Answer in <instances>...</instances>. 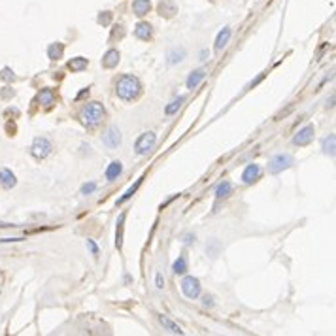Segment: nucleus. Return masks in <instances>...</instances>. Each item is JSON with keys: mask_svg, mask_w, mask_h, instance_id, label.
Segmentation results:
<instances>
[{"mask_svg": "<svg viewBox=\"0 0 336 336\" xmlns=\"http://www.w3.org/2000/svg\"><path fill=\"white\" fill-rule=\"evenodd\" d=\"M115 91H117V97L119 99L127 100V102H131V100L138 99L140 91H142V85H140L138 78L136 76H131V74H125L117 85H115Z\"/></svg>", "mask_w": 336, "mask_h": 336, "instance_id": "obj_1", "label": "nucleus"}, {"mask_svg": "<svg viewBox=\"0 0 336 336\" xmlns=\"http://www.w3.org/2000/svg\"><path fill=\"white\" fill-rule=\"evenodd\" d=\"M80 117H82L83 125H87V127H97V125L104 119V106H102L100 102H89V104L83 106Z\"/></svg>", "mask_w": 336, "mask_h": 336, "instance_id": "obj_2", "label": "nucleus"}, {"mask_svg": "<svg viewBox=\"0 0 336 336\" xmlns=\"http://www.w3.org/2000/svg\"><path fill=\"white\" fill-rule=\"evenodd\" d=\"M295 164V159L293 155H289V153H278V155H274L268 161V172L270 174H279L287 170V168H291Z\"/></svg>", "mask_w": 336, "mask_h": 336, "instance_id": "obj_3", "label": "nucleus"}, {"mask_svg": "<svg viewBox=\"0 0 336 336\" xmlns=\"http://www.w3.org/2000/svg\"><path fill=\"white\" fill-rule=\"evenodd\" d=\"M51 149H53V146H51L50 140L46 138V136H38V138H34L33 146H31V153H33L34 159L42 161V159L50 157Z\"/></svg>", "mask_w": 336, "mask_h": 336, "instance_id": "obj_4", "label": "nucleus"}, {"mask_svg": "<svg viewBox=\"0 0 336 336\" xmlns=\"http://www.w3.org/2000/svg\"><path fill=\"white\" fill-rule=\"evenodd\" d=\"M157 144V134L155 132H144L138 140H136V144H134V149H136V153L138 155H146L148 151L155 148Z\"/></svg>", "mask_w": 336, "mask_h": 336, "instance_id": "obj_5", "label": "nucleus"}, {"mask_svg": "<svg viewBox=\"0 0 336 336\" xmlns=\"http://www.w3.org/2000/svg\"><path fill=\"white\" fill-rule=\"evenodd\" d=\"M181 291L187 298H197L200 295V281L193 276H185L181 279Z\"/></svg>", "mask_w": 336, "mask_h": 336, "instance_id": "obj_6", "label": "nucleus"}, {"mask_svg": "<svg viewBox=\"0 0 336 336\" xmlns=\"http://www.w3.org/2000/svg\"><path fill=\"white\" fill-rule=\"evenodd\" d=\"M102 144L106 146L108 149H115L121 146V132L117 127H108L106 132L102 134Z\"/></svg>", "mask_w": 336, "mask_h": 336, "instance_id": "obj_7", "label": "nucleus"}, {"mask_svg": "<svg viewBox=\"0 0 336 336\" xmlns=\"http://www.w3.org/2000/svg\"><path fill=\"white\" fill-rule=\"evenodd\" d=\"M313 134H315L313 125H306L304 129H300V131H298L295 136H293V144H295V146H298V148L308 146L311 140H313Z\"/></svg>", "mask_w": 336, "mask_h": 336, "instance_id": "obj_8", "label": "nucleus"}, {"mask_svg": "<svg viewBox=\"0 0 336 336\" xmlns=\"http://www.w3.org/2000/svg\"><path fill=\"white\" fill-rule=\"evenodd\" d=\"M259 176H261V166H259V164H247L244 174H242V181H244L246 185H249V183L259 180Z\"/></svg>", "mask_w": 336, "mask_h": 336, "instance_id": "obj_9", "label": "nucleus"}, {"mask_svg": "<svg viewBox=\"0 0 336 336\" xmlns=\"http://www.w3.org/2000/svg\"><path fill=\"white\" fill-rule=\"evenodd\" d=\"M16 183H17V178L12 170H8V168H2V170H0V185H2V187L12 189V187H16Z\"/></svg>", "mask_w": 336, "mask_h": 336, "instance_id": "obj_10", "label": "nucleus"}, {"mask_svg": "<svg viewBox=\"0 0 336 336\" xmlns=\"http://www.w3.org/2000/svg\"><path fill=\"white\" fill-rule=\"evenodd\" d=\"M125 217H127V213H121L119 215V219H117V227H115V247L117 249H121L123 247V229H125Z\"/></svg>", "mask_w": 336, "mask_h": 336, "instance_id": "obj_11", "label": "nucleus"}, {"mask_svg": "<svg viewBox=\"0 0 336 336\" xmlns=\"http://www.w3.org/2000/svg\"><path fill=\"white\" fill-rule=\"evenodd\" d=\"M134 34H136V38H140V40L148 42L151 40L153 31H151V25H149V23H138L136 29H134Z\"/></svg>", "mask_w": 336, "mask_h": 336, "instance_id": "obj_12", "label": "nucleus"}, {"mask_svg": "<svg viewBox=\"0 0 336 336\" xmlns=\"http://www.w3.org/2000/svg\"><path fill=\"white\" fill-rule=\"evenodd\" d=\"M149 10H151V2H149V0H134V2H132V12L138 17L148 16Z\"/></svg>", "mask_w": 336, "mask_h": 336, "instance_id": "obj_13", "label": "nucleus"}, {"mask_svg": "<svg viewBox=\"0 0 336 336\" xmlns=\"http://www.w3.org/2000/svg\"><path fill=\"white\" fill-rule=\"evenodd\" d=\"M121 172H123V164L119 163V161H114V163H110V166L106 168V180L115 181L121 176Z\"/></svg>", "mask_w": 336, "mask_h": 336, "instance_id": "obj_14", "label": "nucleus"}, {"mask_svg": "<svg viewBox=\"0 0 336 336\" xmlns=\"http://www.w3.org/2000/svg\"><path fill=\"white\" fill-rule=\"evenodd\" d=\"M159 323L163 325L164 330H168V332H172V334H183V330L178 323H174L172 319H168L166 315H159Z\"/></svg>", "mask_w": 336, "mask_h": 336, "instance_id": "obj_15", "label": "nucleus"}, {"mask_svg": "<svg viewBox=\"0 0 336 336\" xmlns=\"http://www.w3.org/2000/svg\"><path fill=\"white\" fill-rule=\"evenodd\" d=\"M117 63H119V51L117 50H110L106 55L102 57V66H104V68H115Z\"/></svg>", "mask_w": 336, "mask_h": 336, "instance_id": "obj_16", "label": "nucleus"}, {"mask_svg": "<svg viewBox=\"0 0 336 336\" xmlns=\"http://www.w3.org/2000/svg\"><path fill=\"white\" fill-rule=\"evenodd\" d=\"M204 76H206L204 70H195V72H191L187 78V89H191V91L197 89L198 83L204 80Z\"/></svg>", "mask_w": 336, "mask_h": 336, "instance_id": "obj_17", "label": "nucleus"}, {"mask_svg": "<svg viewBox=\"0 0 336 336\" xmlns=\"http://www.w3.org/2000/svg\"><path fill=\"white\" fill-rule=\"evenodd\" d=\"M178 10H176V4H174V0H163L161 4H159V14L164 17H172Z\"/></svg>", "mask_w": 336, "mask_h": 336, "instance_id": "obj_18", "label": "nucleus"}, {"mask_svg": "<svg viewBox=\"0 0 336 336\" xmlns=\"http://www.w3.org/2000/svg\"><path fill=\"white\" fill-rule=\"evenodd\" d=\"M166 57H168V65H178L185 59V50L183 48H172Z\"/></svg>", "mask_w": 336, "mask_h": 336, "instance_id": "obj_19", "label": "nucleus"}, {"mask_svg": "<svg viewBox=\"0 0 336 336\" xmlns=\"http://www.w3.org/2000/svg\"><path fill=\"white\" fill-rule=\"evenodd\" d=\"M89 66V61L85 57H76L72 61H68V70H72V72H82Z\"/></svg>", "mask_w": 336, "mask_h": 336, "instance_id": "obj_20", "label": "nucleus"}, {"mask_svg": "<svg viewBox=\"0 0 336 336\" xmlns=\"http://www.w3.org/2000/svg\"><path fill=\"white\" fill-rule=\"evenodd\" d=\"M229 40H230V29L229 27H225L221 33L217 34V38H215V50L221 51L223 48L229 44Z\"/></svg>", "mask_w": 336, "mask_h": 336, "instance_id": "obj_21", "label": "nucleus"}, {"mask_svg": "<svg viewBox=\"0 0 336 336\" xmlns=\"http://www.w3.org/2000/svg\"><path fill=\"white\" fill-rule=\"evenodd\" d=\"M63 55H65V46L63 44H51L50 48H48V57L51 59V61H59V59H63Z\"/></svg>", "mask_w": 336, "mask_h": 336, "instance_id": "obj_22", "label": "nucleus"}, {"mask_svg": "<svg viewBox=\"0 0 336 336\" xmlns=\"http://www.w3.org/2000/svg\"><path fill=\"white\" fill-rule=\"evenodd\" d=\"M38 100H40V104H44L46 108H51L55 104V93L51 89H42V93L38 95Z\"/></svg>", "mask_w": 336, "mask_h": 336, "instance_id": "obj_23", "label": "nucleus"}, {"mask_svg": "<svg viewBox=\"0 0 336 336\" xmlns=\"http://www.w3.org/2000/svg\"><path fill=\"white\" fill-rule=\"evenodd\" d=\"M230 193H232V183L230 181H223L215 189V198H227Z\"/></svg>", "mask_w": 336, "mask_h": 336, "instance_id": "obj_24", "label": "nucleus"}, {"mask_svg": "<svg viewBox=\"0 0 336 336\" xmlns=\"http://www.w3.org/2000/svg\"><path fill=\"white\" fill-rule=\"evenodd\" d=\"M334 134H328V138L323 140V153L325 155H330V157H334Z\"/></svg>", "mask_w": 336, "mask_h": 336, "instance_id": "obj_25", "label": "nucleus"}, {"mask_svg": "<svg viewBox=\"0 0 336 336\" xmlns=\"http://www.w3.org/2000/svg\"><path fill=\"white\" fill-rule=\"evenodd\" d=\"M183 102H185V97H178V99L172 100L168 106L164 108V114H166V115H174L181 108V104H183Z\"/></svg>", "mask_w": 336, "mask_h": 336, "instance_id": "obj_26", "label": "nucleus"}, {"mask_svg": "<svg viewBox=\"0 0 336 336\" xmlns=\"http://www.w3.org/2000/svg\"><path fill=\"white\" fill-rule=\"evenodd\" d=\"M172 270H174V274H185V272H187V259H185L183 255H180V257L176 259Z\"/></svg>", "mask_w": 336, "mask_h": 336, "instance_id": "obj_27", "label": "nucleus"}, {"mask_svg": "<svg viewBox=\"0 0 336 336\" xmlns=\"http://www.w3.org/2000/svg\"><path fill=\"white\" fill-rule=\"evenodd\" d=\"M142 180H144V178H140L138 181H136V183H134V185H132L131 189H129V191H127V193H125L123 197L119 198V200H117V204H123V202H127V200H129V198L132 197V195H134V193H136V189L140 187V183H142Z\"/></svg>", "mask_w": 336, "mask_h": 336, "instance_id": "obj_28", "label": "nucleus"}, {"mask_svg": "<svg viewBox=\"0 0 336 336\" xmlns=\"http://www.w3.org/2000/svg\"><path fill=\"white\" fill-rule=\"evenodd\" d=\"M110 21H112V14H110V12H102V14L99 16V23H100V25L108 27V25H110Z\"/></svg>", "mask_w": 336, "mask_h": 336, "instance_id": "obj_29", "label": "nucleus"}, {"mask_svg": "<svg viewBox=\"0 0 336 336\" xmlns=\"http://www.w3.org/2000/svg\"><path fill=\"white\" fill-rule=\"evenodd\" d=\"M97 189V183H85L82 187V195H89V193H93Z\"/></svg>", "mask_w": 336, "mask_h": 336, "instance_id": "obj_30", "label": "nucleus"}, {"mask_svg": "<svg viewBox=\"0 0 336 336\" xmlns=\"http://www.w3.org/2000/svg\"><path fill=\"white\" fill-rule=\"evenodd\" d=\"M87 247H89L91 253L95 255V257H99V247H97V244H95L93 240H87Z\"/></svg>", "mask_w": 336, "mask_h": 336, "instance_id": "obj_31", "label": "nucleus"}, {"mask_svg": "<svg viewBox=\"0 0 336 336\" xmlns=\"http://www.w3.org/2000/svg\"><path fill=\"white\" fill-rule=\"evenodd\" d=\"M155 285H157V289H163V287H164V278H163V274H161V272H157Z\"/></svg>", "mask_w": 336, "mask_h": 336, "instance_id": "obj_32", "label": "nucleus"}, {"mask_svg": "<svg viewBox=\"0 0 336 336\" xmlns=\"http://www.w3.org/2000/svg\"><path fill=\"white\" fill-rule=\"evenodd\" d=\"M2 78H6V80H14V78H16V76H14V72H10L8 68H6V70H4V72H2Z\"/></svg>", "mask_w": 336, "mask_h": 336, "instance_id": "obj_33", "label": "nucleus"}, {"mask_svg": "<svg viewBox=\"0 0 336 336\" xmlns=\"http://www.w3.org/2000/svg\"><path fill=\"white\" fill-rule=\"evenodd\" d=\"M204 306H213V302H212V296H208V295L204 296Z\"/></svg>", "mask_w": 336, "mask_h": 336, "instance_id": "obj_34", "label": "nucleus"}, {"mask_svg": "<svg viewBox=\"0 0 336 336\" xmlns=\"http://www.w3.org/2000/svg\"><path fill=\"white\" fill-rule=\"evenodd\" d=\"M85 95H89V89H83L82 93H80V95H78V97H76V100L83 99V97H85Z\"/></svg>", "mask_w": 336, "mask_h": 336, "instance_id": "obj_35", "label": "nucleus"}, {"mask_svg": "<svg viewBox=\"0 0 336 336\" xmlns=\"http://www.w3.org/2000/svg\"><path fill=\"white\" fill-rule=\"evenodd\" d=\"M2 97L8 99V97H14V91H2Z\"/></svg>", "mask_w": 336, "mask_h": 336, "instance_id": "obj_36", "label": "nucleus"}, {"mask_svg": "<svg viewBox=\"0 0 336 336\" xmlns=\"http://www.w3.org/2000/svg\"><path fill=\"white\" fill-rule=\"evenodd\" d=\"M191 242H195V236L187 234V236H185V244H191Z\"/></svg>", "mask_w": 336, "mask_h": 336, "instance_id": "obj_37", "label": "nucleus"}, {"mask_svg": "<svg viewBox=\"0 0 336 336\" xmlns=\"http://www.w3.org/2000/svg\"><path fill=\"white\" fill-rule=\"evenodd\" d=\"M6 227H14V225H10V223H0V229H6Z\"/></svg>", "mask_w": 336, "mask_h": 336, "instance_id": "obj_38", "label": "nucleus"}]
</instances>
